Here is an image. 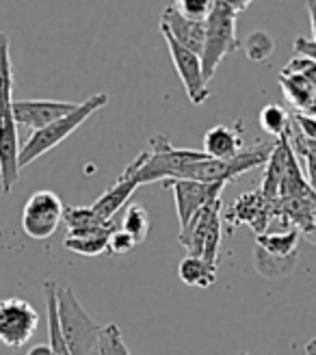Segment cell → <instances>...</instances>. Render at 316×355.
<instances>
[{"label":"cell","mask_w":316,"mask_h":355,"mask_svg":"<svg viewBox=\"0 0 316 355\" xmlns=\"http://www.w3.org/2000/svg\"><path fill=\"white\" fill-rule=\"evenodd\" d=\"M252 3L247 0H213V11L206 20V42L202 52V69L206 83L215 76L219 63L238 50L236 40V17Z\"/></svg>","instance_id":"1"},{"label":"cell","mask_w":316,"mask_h":355,"mask_svg":"<svg viewBox=\"0 0 316 355\" xmlns=\"http://www.w3.org/2000/svg\"><path fill=\"white\" fill-rule=\"evenodd\" d=\"M107 104H109L107 94H102V92L94 94L91 98H87L85 102H80L69 115L61 117L55 123H50V126H46L44 130L33 132L26 144L22 146V167L35 163L46 152L55 150L59 144H63L69 135H74L87 119H89L94 113H98L100 109H104Z\"/></svg>","instance_id":"2"},{"label":"cell","mask_w":316,"mask_h":355,"mask_svg":"<svg viewBox=\"0 0 316 355\" xmlns=\"http://www.w3.org/2000/svg\"><path fill=\"white\" fill-rule=\"evenodd\" d=\"M59 321L72 355H96L102 327L82 308L76 293L59 286Z\"/></svg>","instance_id":"3"},{"label":"cell","mask_w":316,"mask_h":355,"mask_svg":"<svg viewBox=\"0 0 316 355\" xmlns=\"http://www.w3.org/2000/svg\"><path fill=\"white\" fill-rule=\"evenodd\" d=\"M150 152L148 158L141 167V171L137 173L139 187L154 182V180H180L182 171L198 163L206 161L204 150H186V148H175L171 146V141L165 135H158L150 139Z\"/></svg>","instance_id":"4"},{"label":"cell","mask_w":316,"mask_h":355,"mask_svg":"<svg viewBox=\"0 0 316 355\" xmlns=\"http://www.w3.org/2000/svg\"><path fill=\"white\" fill-rule=\"evenodd\" d=\"M63 215H65V206L59 200L57 193L37 191V193H33L28 202L24 204L22 230L26 236H30L35 241L50 239L59 230Z\"/></svg>","instance_id":"5"},{"label":"cell","mask_w":316,"mask_h":355,"mask_svg":"<svg viewBox=\"0 0 316 355\" xmlns=\"http://www.w3.org/2000/svg\"><path fill=\"white\" fill-rule=\"evenodd\" d=\"M40 327V314L28 301L9 297L0 301V343L9 349H22Z\"/></svg>","instance_id":"6"},{"label":"cell","mask_w":316,"mask_h":355,"mask_svg":"<svg viewBox=\"0 0 316 355\" xmlns=\"http://www.w3.org/2000/svg\"><path fill=\"white\" fill-rule=\"evenodd\" d=\"M165 189H171V193H173L180 230H184L188 225V221L195 217L202 208L221 200V193H223L225 184L223 182L204 184V182H193V180H167Z\"/></svg>","instance_id":"7"},{"label":"cell","mask_w":316,"mask_h":355,"mask_svg":"<svg viewBox=\"0 0 316 355\" xmlns=\"http://www.w3.org/2000/svg\"><path fill=\"white\" fill-rule=\"evenodd\" d=\"M163 35H165V42H167V48H169L173 67H175V72H178V76H180V80L184 85V92H186L188 100L195 106H200L210 96L208 83L204 78V69H202V57L195 55V52L182 48L167 31H163Z\"/></svg>","instance_id":"8"},{"label":"cell","mask_w":316,"mask_h":355,"mask_svg":"<svg viewBox=\"0 0 316 355\" xmlns=\"http://www.w3.org/2000/svg\"><path fill=\"white\" fill-rule=\"evenodd\" d=\"M273 217H275V202H269L260 191L240 195L230 206V210L223 215V219L230 227L249 225L258 236L267 234V227Z\"/></svg>","instance_id":"9"},{"label":"cell","mask_w":316,"mask_h":355,"mask_svg":"<svg viewBox=\"0 0 316 355\" xmlns=\"http://www.w3.org/2000/svg\"><path fill=\"white\" fill-rule=\"evenodd\" d=\"M78 104L61 102V100H15L13 102V121L17 126L30 128L33 132L44 130L50 123L59 121L61 117L69 115Z\"/></svg>","instance_id":"10"},{"label":"cell","mask_w":316,"mask_h":355,"mask_svg":"<svg viewBox=\"0 0 316 355\" xmlns=\"http://www.w3.org/2000/svg\"><path fill=\"white\" fill-rule=\"evenodd\" d=\"M146 158H148V152H141L139 154L134 161L124 169V173H121L117 178V182L113 187H109L107 191H104L100 198L91 204L94 212L96 215H100L104 221H113L115 217V212L124 206L128 200H130V195L134 193V189L139 187L137 182V173L141 171L143 163H146Z\"/></svg>","instance_id":"11"},{"label":"cell","mask_w":316,"mask_h":355,"mask_svg":"<svg viewBox=\"0 0 316 355\" xmlns=\"http://www.w3.org/2000/svg\"><path fill=\"white\" fill-rule=\"evenodd\" d=\"M22 169V148L17 139V123L11 117L0 119V189L11 193Z\"/></svg>","instance_id":"12"},{"label":"cell","mask_w":316,"mask_h":355,"mask_svg":"<svg viewBox=\"0 0 316 355\" xmlns=\"http://www.w3.org/2000/svg\"><path fill=\"white\" fill-rule=\"evenodd\" d=\"M161 31H167L182 48L202 57L206 42V20H188L178 7H165L161 17Z\"/></svg>","instance_id":"13"},{"label":"cell","mask_w":316,"mask_h":355,"mask_svg":"<svg viewBox=\"0 0 316 355\" xmlns=\"http://www.w3.org/2000/svg\"><path fill=\"white\" fill-rule=\"evenodd\" d=\"M243 123L238 121L236 126H213L204 135V154L215 161H230L243 152Z\"/></svg>","instance_id":"14"},{"label":"cell","mask_w":316,"mask_h":355,"mask_svg":"<svg viewBox=\"0 0 316 355\" xmlns=\"http://www.w3.org/2000/svg\"><path fill=\"white\" fill-rule=\"evenodd\" d=\"M290 156H292V148L288 144V137L275 141V148L269 156L265 180H262V189H260V193L265 195L269 202L279 200V191H282V182H284Z\"/></svg>","instance_id":"15"},{"label":"cell","mask_w":316,"mask_h":355,"mask_svg":"<svg viewBox=\"0 0 316 355\" xmlns=\"http://www.w3.org/2000/svg\"><path fill=\"white\" fill-rule=\"evenodd\" d=\"M44 299H46V314H48V347L52 355H72L59 321V286L57 282H44Z\"/></svg>","instance_id":"16"},{"label":"cell","mask_w":316,"mask_h":355,"mask_svg":"<svg viewBox=\"0 0 316 355\" xmlns=\"http://www.w3.org/2000/svg\"><path fill=\"white\" fill-rule=\"evenodd\" d=\"M69 234L67 236H82V234H91V232H100V230L113 227L115 221H104L100 215H96L94 208H82V206H69L65 208L63 215Z\"/></svg>","instance_id":"17"},{"label":"cell","mask_w":316,"mask_h":355,"mask_svg":"<svg viewBox=\"0 0 316 355\" xmlns=\"http://www.w3.org/2000/svg\"><path fill=\"white\" fill-rule=\"evenodd\" d=\"M13 102V65L9 37L5 33H0V119L11 117Z\"/></svg>","instance_id":"18"},{"label":"cell","mask_w":316,"mask_h":355,"mask_svg":"<svg viewBox=\"0 0 316 355\" xmlns=\"http://www.w3.org/2000/svg\"><path fill=\"white\" fill-rule=\"evenodd\" d=\"M178 275L186 286L208 288V286H213L217 279V264H210L204 258L186 256V258H182V262L178 266Z\"/></svg>","instance_id":"19"},{"label":"cell","mask_w":316,"mask_h":355,"mask_svg":"<svg viewBox=\"0 0 316 355\" xmlns=\"http://www.w3.org/2000/svg\"><path fill=\"white\" fill-rule=\"evenodd\" d=\"M299 232L297 230H288V232H267L260 234L256 239V247H260L262 252H267L269 256L275 258H290L299 256Z\"/></svg>","instance_id":"20"},{"label":"cell","mask_w":316,"mask_h":355,"mask_svg":"<svg viewBox=\"0 0 316 355\" xmlns=\"http://www.w3.org/2000/svg\"><path fill=\"white\" fill-rule=\"evenodd\" d=\"M117 230V225L100 230V232L82 234V236H65V250L80 256H100L109 252V239Z\"/></svg>","instance_id":"21"},{"label":"cell","mask_w":316,"mask_h":355,"mask_svg":"<svg viewBox=\"0 0 316 355\" xmlns=\"http://www.w3.org/2000/svg\"><path fill=\"white\" fill-rule=\"evenodd\" d=\"M258 121L265 132L273 135L277 141L288 137L290 128H292V117L282 109L279 104H267L265 109L260 111L258 115Z\"/></svg>","instance_id":"22"},{"label":"cell","mask_w":316,"mask_h":355,"mask_svg":"<svg viewBox=\"0 0 316 355\" xmlns=\"http://www.w3.org/2000/svg\"><path fill=\"white\" fill-rule=\"evenodd\" d=\"M299 256H290V258H275L269 256L267 252H262L260 247H256V269L260 275H265L269 279L277 277H286L295 271V264Z\"/></svg>","instance_id":"23"},{"label":"cell","mask_w":316,"mask_h":355,"mask_svg":"<svg viewBox=\"0 0 316 355\" xmlns=\"http://www.w3.org/2000/svg\"><path fill=\"white\" fill-rule=\"evenodd\" d=\"M121 230L126 234H130L137 245H141L148 239L150 232V215L141 204H130L124 219H121Z\"/></svg>","instance_id":"24"},{"label":"cell","mask_w":316,"mask_h":355,"mask_svg":"<svg viewBox=\"0 0 316 355\" xmlns=\"http://www.w3.org/2000/svg\"><path fill=\"white\" fill-rule=\"evenodd\" d=\"M243 48H245V55H247L249 61L262 63V61L271 59L273 50H275V42L267 31H254L249 37L245 40Z\"/></svg>","instance_id":"25"},{"label":"cell","mask_w":316,"mask_h":355,"mask_svg":"<svg viewBox=\"0 0 316 355\" xmlns=\"http://www.w3.org/2000/svg\"><path fill=\"white\" fill-rule=\"evenodd\" d=\"M96 355H130V351L124 343V336H121V329L115 323L102 327Z\"/></svg>","instance_id":"26"},{"label":"cell","mask_w":316,"mask_h":355,"mask_svg":"<svg viewBox=\"0 0 316 355\" xmlns=\"http://www.w3.org/2000/svg\"><path fill=\"white\" fill-rule=\"evenodd\" d=\"M175 7L188 20H208L210 11H213V0H180Z\"/></svg>","instance_id":"27"},{"label":"cell","mask_w":316,"mask_h":355,"mask_svg":"<svg viewBox=\"0 0 316 355\" xmlns=\"http://www.w3.org/2000/svg\"><path fill=\"white\" fill-rule=\"evenodd\" d=\"M282 74H301L314 89H316V61L304 59V57H295L284 69Z\"/></svg>","instance_id":"28"},{"label":"cell","mask_w":316,"mask_h":355,"mask_svg":"<svg viewBox=\"0 0 316 355\" xmlns=\"http://www.w3.org/2000/svg\"><path fill=\"white\" fill-rule=\"evenodd\" d=\"M134 247H137V241L130 234H126L121 227H117L109 239V252L115 256H124V254L132 252Z\"/></svg>","instance_id":"29"},{"label":"cell","mask_w":316,"mask_h":355,"mask_svg":"<svg viewBox=\"0 0 316 355\" xmlns=\"http://www.w3.org/2000/svg\"><path fill=\"white\" fill-rule=\"evenodd\" d=\"M292 126L301 132L304 139H308L310 144L316 146V119H314V117H308V115H301V113H295V115H292Z\"/></svg>","instance_id":"30"},{"label":"cell","mask_w":316,"mask_h":355,"mask_svg":"<svg viewBox=\"0 0 316 355\" xmlns=\"http://www.w3.org/2000/svg\"><path fill=\"white\" fill-rule=\"evenodd\" d=\"M295 52H297V57L316 61V42L314 40H306V37H297L295 40Z\"/></svg>","instance_id":"31"},{"label":"cell","mask_w":316,"mask_h":355,"mask_svg":"<svg viewBox=\"0 0 316 355\" xmlns=\"http://www.w3.org/2000/svg\"><path fill=\"white\" fill-rule=\"evenodd\" d=\"M308 5V13H310V22H312V35H314V42H316V0H310Z\"/></svg>","instance_id":"32"},{"label":"cell","mask_w":316,"mask_h":355,"mask_svg":"<svg viewBox=\"0 0 316 355\" xmlns=\"http://www.w3.org/2000/svg\"><path fill=\"white\" fill-rule=\"evenodd\" d=\"M26 355H52V351L48 345H37V347H33Z\"/></svg>","instance_id":"33"},{"label":"cell","mask_w":316,"mask_h":355,"mask_svg":"<svg viewBox=\"0 0 316 355\" xmlns=\"http://www.w3.org/2000/svg\"><path fill=\"white\" fill-rule=\"evenodd\" d=\"M306 355H316V338L308 343V347H306Z\"/></svg>","instance_id":"34"},{"label":"cell","mask_w":316,"mask_h":355,"mask_svg":"<svg viewBox=\"0 0 316 355\" xmlns=\"http://www.w3.org/2000/svg\"><path fill=\"white\" fill-rule=\"evenodd\" d=\"M243 355H247V353H243Z\"/></svg>","instance_id":"35"}]
</instances>
